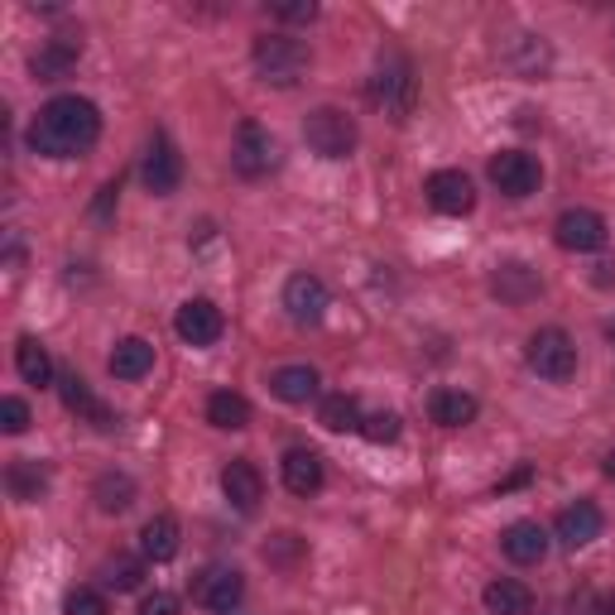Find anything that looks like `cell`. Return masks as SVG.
Returning a JSON list of instances; mask_svg holds the SVG:
<instances>
[{
    "label": "cell",
    "mask_w": 615,
    "mask_h": 615,
    "mask_svg": "<svg viewBox=\"0 0 615 615\" xmlns=\"http://www.w3.org/2000/svg\"><path fill=\"white\" fill-rule=\"evenodd\" d=\"M140 615H178V596L174 592H154V596H145Z\"/></svg>",
    "instance_id": "8d00e7d4"
},
{
    "label": "cell",
    "mask_w": 615,
    "mask_h": 615,
    "mask_svg": "<svg viewBox=\"0 0 615 615\" xmlns=\"http://www.w3.org/2000/svg\"><path fill=\"white\" fill-rule=\"evenodd\" d=\"M553 235H558V245H562V251L592 255V251H601V245L611 241V227H606V217H601V212H586V207H572V212H562V217H558Z\"/></svg>",
    "instance_id": "ba28073f"
},
{
    "label": "cell",
    "mask_w": 615,
    "mask_h": 615,
    "mask_svg": "<svg viewBox=\"0 0 615 615\" xmlns=\"http://www.w3.org/2000/svg\"><path fill=\"white\" fill-rule=\"evenodd\" d=\"M529 606H534V592L525 582L501 578V582L486 586V611L491 615H529Z\"/></svg>",
    "instance_id": "4316f807"
},
{
    "label": "cell",
    "mask_w": 615,
    "mask_h": 615,
    "mask_svg": "<svg viewBox=\"0 0 615 615\" xmlns=\"http://www.w3.org/2000/svg\"><path fill=\"white\" fill-rule=\"evenodd\" d=\"M140 178H145V188L154 198H168V193H178L183 183V154L174 150V140L168 135H154L150 150H145V164H140Z\"/></svg>",
    "instance_id": "30bf717a"
},
{
    "label": "cell",
    "mask_w": 615,
    "mask_h": 615,
    "mask_svg": "<svg viewBox=\"0 0 615 615\" xmlns=\"http://www.w3.org/2000/svg\"><path fill=\"white\" fill-rule=\"evenodd\" d=\"M304 140L312 154H322V160H347V154L356 150V121L337 107H318L304 125Z\"/></svg>",
    "instance_id": "5b68a950"
},
{
    "label": "cell",
    "mask_w": 615,
    "mask_h": 615,
    "mask_svg": "<svg viewBox=\"0 0 615 615\" xmlns=\"http://www.w3.org/2000/svg\"><path fill=\"white\" fill-rule=\"evenodd\" d=\"M525 361L543 381H572L578 375V347H572V337L562 327H539L525 347Z\"/></svg>",
    "instance_id": "277c9868"
},
{
    "label": "cell",
    "mask_w": 615,
    "mask_h": 615,
    "mask_svg": "<svg viewBox=\"0 0 615 615\" xmlns=\"http://www.w3.org/2000/svg\"><path fill=\"white\" fill-rule=\"evenodd\" d=\"M101 111L87 97H54L30 125V150L44 160H77L97 145Z\"/></svg>",
    "instance_id": "6da1fadb"
},
{
    "label": "cell",
    "mask_w": 615,
    "mask_h": 615,
    "mask_svg": "<svg viewBox=\"0 0 615 615\" xmlns=\"http://www.w3.org/2000/svg\"><path fill=\"white\" fill-rule=\"evenodd\" d=\"M327 284L318 279V274H294L289 284H284V308H289V318L294 322H322V312H327Z\"/></svg>",
    "instance_id": "5bb4252c"
},
{
    "label": "cell",
    "mask_w": 615,
    "mask_h": 615,
    "mask_svg": "<svg viewBox=\"0 0 615 615\" xmlns=\"http://www.w3.org/2000/svg\"><path fill=\"white\" fill-rule=\"evenodd\" d=\"M77 54H83V39H48V44L34 54V77L39 83H58V77L73 73Z\"/></svg>",
    "instance_id": "7402d4cb"
},
{
    "label": "cell",
    "mask_w": 615,
    "mask_h": 615,
    "mask_svg": "<svg viewBox=\"0 0 615 615\" xmlns=\"http://www.w3.org/2000/svg\"><path fill=\"white\" fill-rule=\"evenodd\" d=\"M284 486H289L294 495H318L322 491V481H327V471H322V457L312 452V448H289L284 452Z\"/></svg>",
    "instance_id": "ac0fdd59"
},
{
    "label": "cell",
    "mask_w": 615,
    "mask_h": 615,
    "mask_svg": "<svg viewBox=\"0 0 615 615\" xmlns=\"http://www.w3.org/2000/svg\"><path fill=\"white\" fill-rule=\"evenodd\" d=\"M174 332L188 347H217L221 332H227V318H221V308L212 304V298H188L174 318Z\"/></svg>",
    "instance_id": "9c48e42d"
},
{
    "label": "cell",
    "mask_w": 615,
    "mask_h": 615,
    "mask_svg": "<svg viewBox=\"0 0 615 615\" xmlns=\"http://www.w3.org/2000/svg\"><path fill=\"white\" fill-rule=\"evenodd\" d=\"M525 481H529V466H519L509 481H501V495H505V491H515V486H525Z\"/></svg>",
    "instance_id": "74e56055"
},
{
    "label": "cell",
    "mask_w": 615,
    "mask_h": 615,
    "mask_svg": "<svg viewBox=\"0 0 615 615\" xmlns=\"http://www.w3.org/2000/svg\"><path fill=\"white\" fill-rule=\"evenodd\" d=\"M107 365H111L116 381H145V375L154 371V347L145 342V337H125V342H116Z\"/></svg>",
    "instance_id": "ffe728a7"
},
{
    "label": "cell",
    "mask_w": 615,
    "mask_h": 615,
    "mask_svg": "<svg viewBox=\"0 0 615 615\" xmlns=\"http://www.w3.org/2000/svg\"><path fill=\"white\" fill-rule=\"evenodd\" d=\"M501 548L509 562L534 568V562H543V553H548V534H543V525H534V519H515V525L501 534Z\"/></svg>",
    "instance_id": "e0dca14e"
},
{
    "label": "cell",
    "mask_w": 615,
    "mask_h": 615,
    "mask_svg": "<svg viewBox=\"0 0 615 615\" xmlns=\"http://www.w3.org/2000/svg\"><path fill=\"white\" fill-rule=\"evenodd\" d=\"M505 63L519 77H539L548 68V44L543 39H534V34H519V39H509L505 44Z\"/></svg>",
    "instance_id": "83f0119b"
},
{
    "label": "cell",
    "mask_w": 615,
    "mask_h": 615,
    "mask_svg": "<svg viewBox=\"0 0 615 615\" xmlns=\"http://www.w3.org/2000/svg\"><path fill=\"white\" fill-rule=\"evenodd\" d=\"M140 553H145V562L178 558V519L174 515H154L150 525L140 529Z\"/></svg>",
    "instance_id": "603a6c76"
},
{
    "label": "cell",
    "mask_w": 615,
    "mask_h": 615,
    "mask_svg": "<svg viewBox=\"0 0 615 615\" xmlns=\"http://www.w3.org/2000/svg\"><path fill=\"white\" fill-rule=\"evenodd\" d=\"M91 501H97L101 515H121V509L135 505V481H130L125 471H107V476H97V486H91Z\"/></svg>",
    "instance_id": "484cf974"
},
{
    "label": "cell",
    "mask_w": 615,
    "mask_h": 615,
    "mask_svg": "<svg viewBox=\"0 0 615 615\" xmlns=\"http://www.w3.org/2000/svg\"><path fill=\"white\" fill-rule=\"evenodd\" d=\"M6 486H10V495H15V501H39V495L48 491V471L39 466V462H10Z\"/></svg>",
    "instance_id": "4dcf8cb0"
},
{
    "label": "cell",
    "mask_w": 615,
    "mask_h": 615,
    "mask_svg": "<svg viewBox=\"0 0 615 615\" xmlns=\"http://www.w3.org/2000/svg\"><path fill=\"white\" fill-rule=\"evenodd\" d=\"M58 395H63V404H68V414H77V418H83V424L101 428V433H107V428H116V414H111V409H107V404H101L97 395H91V385H87L77 371L58 375Z\"/></svg>",
    "instance_id": "9a60e30c"
},
{
    "label": "cell",
    "mask_w": 615,
    "mask_h": 615,
    "mask_svg": "<svg viewBox=\"0 0 615 615\" xmlns=\"http://www.w3.org/2000/svg\"><path fill=\"white\" fill-rule=\"evenodd\" d=\"M279 164V145H274V135L260 121H245L235 130V145H231V168L241 178H265L270 168Z\"/></svg>",
    "instance_id": "8992f818"
},
{
    "label": "cell",
    "mask_w": 615,
    "mask_h": 615,
    "mask_svg": "<svg viewBox=\"0 0 615 615\" xmlns=\"http://www.w3.org/2000/svg\"><path fill=\"white\" fill-rule=\"evenodd\" d=\"M371 101L385 116H395V121H409V116H414V107H418V77H414V63L404 58L399 48H389V54H381V63H375Z\"/></svg>",
    "instance_id": "7a4b0ae2"
},
{
    "label": "cell",
    "mask_w": 615,
    "mask_h": 615,
    "mask_svg": "<svg viewBox=\"0 0 615 615\" xmlns=\"http://www.w3.org/2000/svg\"><path fill=\"white\" fill-rule=\"evenodd\" d=\"M491 289L501 294L505 304H529V298H539L543 279H539V270H529V265H525V260H509V265L495 270Z\"/></svg>",
    "instance_id": "d6986e66"
},
{
    "label": "cell",
    "mask_w": 615,
    "mask_h": 615,
    "mask_svg": "<svg viewBox=\"0 0 615 615\" xmlns=\"http://www.w3.org/2000/svg\"><path fill=\"white\" fill-rule=\"evenodd\" d=\"M606 476H611V481H615V452H611V457H606Z\"/></svg>",
    "instance_id": "f35d334b"
},
{
    "label": "cell",
    "mask_w": 615,
    "mask_h": 615,
    "mask_svg": "<svg viewBox=\"0 0 615 615\" xmlns=\"http://www.w3.org/2000/svg\"><path fill=\"white\" fill-rule=\"evenodd\" d=\"M553 534H558V543L568 548V553H578V548H586L592 539H601V509H596L592 501H578V505H568V509H562V515H558Z\"/></svg>",
    "instance_id": "2e32d148"
},
{
    "label": "cell",
    "mask_w": 615,
    "mask_h": 615,
    "mask_svg": "<svg viewBox=\"0 0 615 615\" xmlns=\"http://www.w3.org/2000/svg\"><path fill=\"white\" fill-rule=\"evenodd\" d=\"M611 342H615V322H611Z\"/></svg>",
    "instance_id": "ab89813d"
},
{
    "label": "cell",
    "mask_w": 615,
    "mask_h": 615,
    "mask_svg": "<svg viewBox=\"0 0 615 615\" xmlns=\"http://www.w3.org/2000/svg\"><path fill=\"white\" fill-rule=\"evenodd\" d=\"M428 202L438 207V212H448V217H462L476 207V188H471V178L462 174V168H438L433 178H428Z\"/></svg>",
    "instance_id": "4fadbf2b"
},
{
    "label": "cell",
    "mask_w": 615,
    "mask_h": 615,
    "mask_svg": "<svg viewBox=\"0 0 615 615\" xmlns=\"http://www.w3.org/2000/svg\"><path fill=\"white\" fill-rule=\"evenodd\" d=\"M140 582H145V562H140V558L107 562V586H116V592H135Z\"/></svg>",
    "instance_id": "1f68e13d"
},
{
    "label": "cell",
    "mask_w": 615,
    "mask_h": 615,
    "mask_svg": "<svg viewBox=\"0 0 615 615\" xmlns=\"http://www.w3.org/2000/svg\"><path fill=\"white\" fill-rule=\"evenodd\" d=\"M0 428H6L10 438H20L24 428H30V404L15 399V395H6V399H0Z\"/></svg>",
    "instance_id": "836d02e7"
},
{
    "label": "cell",
    "mask_w": 615,
    "mask_h": 615,
    "mask_svg": "<svg viewBox=\"0 0 615 615\" xmlns=\"http://www.w3.org/2000/svg\"><path fill=\"white\" fill-rule=\"evenodd\" d=\"M361 433L371 442H395L399 438V418L395 414H371V418H361Z\"/></svg>",
    "instance_id": "e575fe53"
},
{
    "label": "cell",
    "mask_w": 615,
    "mask_h": 615,
    "mask_svg": "<svg viewBox=\"0 0 615 615\" xmlns=\"http://www.w3.org/2000/svg\"><path fill=\"white\" fill-rule=\"evenodd\" d=\"M318 424L327 433H351V428H361V404L351 395H327L318 409Z\"/></svg>",
    "instance_id": "f546056e"
},
{
    "label": "cell",
    "mask_w": 615,
    "mask_h": 615,
    "mask_svg": "<svg viewBox=\"0 0 615 615\" xmlns=\"http://www.w3.org/2000/svg\"><path fill=\"white\" fill-rule=\"evenodd\" d=\"M539 178H543V168L525 150H501L491 160V183L505 198H529V193H539Z\"/></svg>",
    "instance_id": "52a82bcc"
},
{
    "label": "cell",
    "mask_w": 615,
    "mask_h": 615,
    "mask_svg": "<svg viewBox=\"0 0 615 615\" xmlns=\"http://www.w3.org/2000/svg\"><path fill=\"white\" fill-rule=\"evenodd\" d=\"M428 414H433L438 428H466L471 418L481 414V404H476V395H466V389H433Z\"/></svg>",
    "instance_id": "44dd1931"
},
{
    "label": "cell",
    "mask_w": 615,
    "mask_h": 615,
    "mask_svg": "<svg viewBox=\"0 0 615 615\" xmlns=\"http://www.w3.org/2000/svg\"><path fill=\"white\" fill-rule=\"evenodd\" d=\"M207 424L221 428V433H241V428L251 424V404H245V395L217 389V395L207 399Z\"/></svg>",
    "instance_id": "d4e9b609"
},
{
    "label": "cell",
    "mask_w": 615,
    "mask_h": 615,
    "mask_svg": "<svg viewBox=\"0 0 615 615\" xmlns=\"http://www.w3.org/2000/svg\"><path fill=\"white\" fill-rule=\"evenodd\" d=\"M221 495H227V501L241 509V515L260 509V501H265V476H260V466L245 462V457L227 462V471H221Z\"/></svg>",
    "instance_id": "8fae6325"
},
{
    "label": "cell",
    "mask_w": 615,
    "mask_h": 615,
    "mask_svg": "<svg viewBox=\"0 0 615 615\" xmlns=\"http://www.w3.org/2000/svg\"><path fill=\"white\" fill-rule=\"evenodd\" d=\"M15 365H20V375H24L30 385H54V361H48L44 342H34V337H20Z\"/></svg>",
    "instance_id": "f1b7e54d"
},
{
    "label": "cell",
    "mask_w": 615,
    "mask_h": 615,
    "mask_svg": "<svg viewBox=\"0 0 615 615\" xmlns=\"http://www.w3.org/2000/svg\"><path fill=\"white\" fill-rule=\"evenodd\" d=\"M63 615H111V611H107V596L101 592L77 586V592H68V601H63Z\"/></svg>",
    "instance_id": "d6a6232c"
},
{
    "label": "cell",
    "mask_w": 615,
    "mask_h": 615,
    "mask_svg": "<svg viewBox=\"0 0 615 615\" xmlns=\"http://www.w3.org/2000/svg\"><path fill=\"white\" fill-rule=\"evenodd\" d=\"M270 389L284 404H308L318 395V371H312V365H279V371L270 375Z\"/></svg>",
    "instance_id": "cb8c5ba5"
},
{
    "label": "cell",
    "mask_w": 615,
    "mask_h": 615,
    "mask_svg": "<svg viewBox=\"0 0 615 615\" xmlns=\"http://www.w3.org/2000/svg\"><path fill=\"white\" fill-rule=\"evenodd\" d=\"M255 73H260V83H270V87H294L298 77L308 73V44L304 39H289V34H265V39H255Z\"/></svg>",
    "instance_id": "3957f363"
},
{
    "label": "cell",
    "mask_w": 615,
    "mask_h": 615,
    "mask_svg": "<svg viewBox=\"0 0 615 615\" xmlns=\"http://www.w3.org/2000/svg\"><path fill=\"white\" fill-rule=\"evenodd\" d=\"M274 15L289 20V24H308L312 15H318V6H312V0H279V6H274Z\"/></svg>",
    "instance_id": "d590c367"
},
{
    "label": "cell",
    "mask_w": 615,
    "mask_h": 615,
    "mask_svg": "<svg viewBox=\"0 0 615 615\" xmlns=\"http://www.w3.org/2000/svg\"><path fill=\"white\" fill-rule=\"evenodd\" d=\"M241 596H245V578L235 568H207L193 582V601L207 611H231Z\"/></svg>",
    "instance_id": "7c38bea8"
}]
</instances>
